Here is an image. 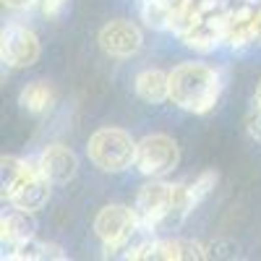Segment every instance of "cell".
Instances as JSON below:
<instances>
[{
	"mask_svg": "<svg viewBox=\"0 0 261 261\" xmlns=\"http://www.w3.org/2000/svg\"><path fill=\"white\" fill-rule=\"evenodd\" d=\"M220 94V76L204 63H180L170 73V99L180 110L206 113Z\"/></svg>",
	"mask_w": 261,
	"mask_h": 261,
	"instance_id": "cell-1",
	"label": "cell"
},
{
	"mask_svg": "<svg viewBox=\"0 0 261 261\" xmlns=\"http://www.w3.org/2000/svg\"><path fill=\"white\" fill-rule=\"evenodd\" d=\"M86 151L89 160L105 172H120L136 162V141L120 128H99L92 134Z\"/></svg>",
	"mask_w": 261,
	"mask_h": 261,
	"instance_id": "cell-2",
	"label": "cell"
},
{
	"mask_svg": "<svg viewBox=\"0 0 261 261\" xmlns=\"http://www.w3.org/2000/svg\"><path fill=\"white\" fill-rule=\"evenodd\" d=\"M172 209H178L180 214L188 212L186 191L178 199V191L162 180H157V178H151V183L141 186V191L136 196V209H134L139 220H144L146 225H154V222L165 220V217H170Z\"/></svg>",
	"mask_w": 261,
	"mask_h": 261,
	"instance_id": "cell-3",
	"label": "cell"
},
{
	"mask_svg": "<svg viewBox=\"0 0 261 261\" xmlns=\"http://www.w3.org/2000/svg\"><path fill=\"white\" fill-rule=\"evenodd\" d=\"M180 160V151H178V144L172 141L170 136L165 134H151V136H144L139 144H136V167L149 178H162L167 172L178 165Z\"/></svg>",
	"mask_w": 261,
	"mask_h": 261,
	"instance_id": "cell-4",
	"label": "cell"
},
{
	"mask_svg": "<svg viewBox=\"0 0 261 261\" xmlns=\"http://www.w3.org/2000/svg\"><path fill=\"white\" fill-rule=\"evenodd\" d=\"M134 227H136V212L118 204L102 206L94 217V232L107 248L128 241V235H134Z\"/></svg>",
	"mask_w": 261,
	"mask_h": 261,
	"instance_id": "cell-5",
	"label": "cell"
},
{
	"mask_svg": "<svg viewBox=\"0 0 261 261\" xmlns=\"http://www.w3.org/2000/svg\"><path fill=\"white\" fill-rule=\"evenodd\" d=\"M99 47L113 58H130L141 50V32L125 18L110 21L99 32Z\"/></svg>",
	"mask_w": 261,
	"mask_h": 261,
	"instance_id": "cell-6",
	"label": "cell"
},
{
	"mask_svg": "<svg viewBox=\"0 0 261 261\" xmlns=\"http://www.w3.org/2000/svg\"><path fill=\"white\" fill-rule=\"evenodd\" d=\"M39 58V39L34 32L13 27L3 37V60L11 68H29Z\"/></svg>",
	"mask_w": 261,
	"mask_h": 261,
	"instance_id": "cell-7",
	"label": "cell"
},
{
	"mask_svg": "<svg viewBox=\"0 0 261 261\" xmlns=\"http://www.w3.org/2000/svg\"><path fill=\"white\" fill-rule=\"evenodd\" d=\"M37 170H39L50 183H68V180L76 175V170H79V160H76V154H73L68 146L53 144V146H47V149L39 154Z\"/></svg>",
	"mask_w": 261,
	"mask_h": 261,
	"instance_id": "cell-8",
	"label": "cell"
},
{
	"mask_svg": "<svg viewBox=\"0 0 261 261\" xmlns=\"http://www.w3.org/2000/svg\"><path fill=\"white\" fill-rule=\"evenodd\" d=\"M47 178L42 175L39 170H34L32 175L24 180V183H18L11 193H8V199L16 209H24V212H37L47 204L50 199V188H47Z\"/></svg>",
	"mask_w": 261,
	"mask_h": 261,
	"instance_id": "cell-9",
	"label": "cell"
},
{
	"mask_svg": "<svg viewBox=\"0 0 261 261\" xmlns=\"http://www.w3.org/2000/svg\"><path fill=\"white\" fill-rule=\"evenodd\" d=\"M134 89L139 94V99L144 102H165L170 97V73H162L157 68H149V71H141L134 81Z\"/></svg>",
	"mask_w": 261,
	"mask_h": 261,
	"instance_id": "cell-10",
	"label": "cell"
},
{
	"mask_svg": "<svg viewBox=\"0 0 261 261\" xmlns=\"http://www.w3.org/2000/svg\"><path fill=\"white\" fill-rule=\"evenodd\" d=\"M18 102L29 113H42V110H47V107L53 105V89L45 81H32V84H27L24 89H21Z\"/></svg>",
	"mask_w": 261,
	"mask_h": 261,
	"instance_id": "cell-11",
	"label": "cell"
},
{
	"mask_svg": "<svg viewBox=\"0 0 261 261\" xmlns=\"http://www.w3.org/2000/svg\"><path fill=\"white\" fill-rule=\"evenodd\" d=\"M27 214L29 212H24V209H16L13 214H8L3 220V235L6 238H18V241H21V238H29L34 225H32V220Z\"/></svg>",
	"mask_w": 261,
	"mask_h": 261,
	"instance_id": "cell-12",
	"label": "cell"
},
{
	"mask_svg": "<svg viewBox=\"0 0 261 261\" xmlns=\"http://www.w3.org/2000/svg\"><path fill=\"white\" fill-rule=\"evenodd\" d=\"M214 183H217V172H204V175L196 180L191 188H186V204H188V212L199 204L204 196L214 188Z\"/></svg>",
	"mask_w": 261,
	"mask_h": 261,
	"instance_id": "cell-13",
	"label": "cell"
},
{
	"mask_svg": "<svg viewBox=\"0 0 261 261\" xmlns=\"http://www.w3.org/2000/svg\"><path fill=\"white\" fill-rule=\"evenodd\" d=\"M248 134H251L253 141L261 144V107H256V115L248 118Z\"/></svg>",
	"mask_w": 261,
	"mask_h": 261,
	"instance_id": "cell-14",
	"label": "cell"
},
{
	"mask_svg": "<svg viewBox=\"0 0 261 261\" xmlns=\"http://www.w3.org/2000/svg\"><path fill=\"white\" fill-rule=\"evenodd\" d=\"M63 6H65V0H42V13L50 16V18H55V16L63 11Z\"/></svg>",
	"mask_w": 261,
	"mask_h": 261,
	"instance_id": "cell-15",
	"label": "cell"
},
{
	"mask_svg": "<svg viewBox=\"0 0 261 261\" xmlns=\"http://www.w3.org/2000/svg\"><path fill=\"white\" fill-rule=\"evenodd\" d=\"M3 3H6L8 8H29L34 0H3Z\"/></svg>",
	"mask_w": 261,
	"mask_h": 261,
	"instance_id": "cell-16",
	"label": "cell"
},
{
	"mask_svg": "<svg viewBox=\"0 0 261 261\" xmlns=\"http://www.w3.org/2000/svg\"><path fill=\"white\" fill-rule=\"evenodd\" d=\"M256 107H261V81H258V86H256Z\"/></svg>",
	"mask_w": 261,
	"mask_h": 261,
	"instance_id": "cell-17",
	"label": "cell"
}]
</instances>
